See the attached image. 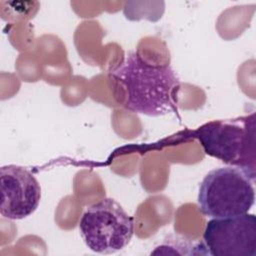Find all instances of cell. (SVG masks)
<instances>
[{"mask_svg": "<svg viewBox=\"0 0 256 256\" xmlns=\"http://www.w3.org/2000/svg\"><path fill=\"white\" fill-rule=\"evenodd\" d=\"M110 76L120 88L125 109L151 117L175 111L180 82L169 65H154L139 53L129 52Z\"/></svg>", "mask_w": 256, "mask_h": 256, "instance_id": "obj_1", "label": "cell"}, {"mask_svg": "<svg viewBox=\"0 0 256 256\" xmlns=\"http://www.w3.org/2000/svg\"><path fill=\"white\" fill-rule=\"evenodd\" d=\"M253 182L254 178L240 167L229 165L211 170L199 187L200 211L212 218L248 213L255 200Z\"/></svg>", "mask_w": 256, "mask_h": 256, "instance_id": "obj_2", "label": "cell"}, {"mask_svg": "<svg viewBox=\"0 0 256 256\" xmlns=\"http://www.w3.org/2000/svg\"><path fill=\"white\" fill-rule=\"evenodd\" d=\"M204 152L231 166L247 171L255 179L254 114L237 119L211 121L194 132Z\"/></svg>", "mask_w": 256, "mask_h": 256, "instance_id": "obj_3", "label": "cell"}, {"mask_svg": "<svg viewBox=\"0 0 256 256\" xmlns=\"http://www.w3.org/2000/svg\"><path fill=\"white\" fill-rule=\"evenodd\" d=\"M80 235L93 252L112 254L125 248L134 233V220L112 198L87 207L79 221Z\"/></svg>", "mask_w": 256, "mask_h": 256, "instance_id": "obj_4", "label": "cell"}, {"mask_svg": "<svg viewBox=\"0 0 256 256\" xmlns=\"http://www.w3.org/2000/svg\"><path fill=\"white\" fill-rule=\"evenodd\" d=\"M203 246L212 256H256L255 215L245 213L209 220Z\"/></svg>", "mask_w": 256, "mask_h": 256, "instance_id": "obj_5", "label": "cell"}, {"mask_svg": "<svg viewBox=\"0 0 256 256\" xmlns=\"http://www.w3.org/2000/svg\"><path fill=\"white\" fill-rule=\"evenodd\" d=\"M0 190V213L9 220H20L30 216L40 203V184L35 176L22 166L1 167Z\"/></svg>", "mask_w": 256, "mask_h": 256, "instance_id": "obj_6", "label": "cell"}]
</instances>
